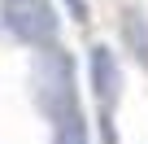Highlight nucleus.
Here are the masks:
<instances>
[{
  "mask_svg": "<svg viewBox=\"0 0 148 144\" xmlns=\"http://www.w3.org/2000/svg\"><path fill=\"white\" fill-rule=\"evenodd\" d=\"M31 88H35V105L39 114L57 127L74 114H83L79 105V65L74 57L61 48V44H48L35 52V65H31Z\"/></svg>",
  "mask_w": 148,
  "mask_h": 144,
  "instance_id": "1",
  "label": "nucleus"
},
{
  "mask_svg": "<svg viewBox=\"0 0 148 144\" xmlns=\"http://www.w3.org/2000/svg\"><path fill=\"white\" fill-rule=\"evenodd\" d=\"M87 83H92V96H96V109H100V140L118 144L113 105L122 96V70H118V52L109 44H92V52H87Z\"/></svg>",
  "mask_w": 148,
  "mask_h": 144,
  "instance_id": "2",
  "label": "nucleus"
},
{
  "mask_svg": "<svg viewBox=\"0 0 148 144\" xmlns=\"http://www.w3.org/2000/svg\"><path fill=\"white\" fill-rule=\"evenodd\" d=\"M5 31L31 48H48L57 44V31H61V18L57 9L48 5V0H13V5H5Z\"/></svg>",
  "mask_w": 148,
  "mask_h": 144,
  "instance_id": "3",
  "label": "nucleus"
},
{
  "mask_svg": "<svg viewBox=\"0 0 148 144\" xmlns=\"http://www.w3.org/2000/svg\"><path fill=\"white\" fill-rule=\"evenodd\" d=\"M52 144H92V127H87V114H74L65 122L52 127Z\"/></svg>",
  "mask_w": 148,
  "mask_h": 144,
  "instance_id": "4",
  "label": "nucleus"
},
{
  "mask_svg": "<svg viewBox=\"0 0 148 144\" xmlns=\"http://www.w3.org/2000/svg\"><path fill=\"white\" fill-rule=\"evenodd\" d=\"M126 39H131V48H135V57L148 65V35H144V13H126Z\"/></svg>",
  "mask_w": 148,
  "mask_h": 144,
  "instance_id": "5",
  "label": "nucleus"
},
{
  "mask_svg": "<svg viewBox=\"0 0 148 144\" xmlns=\"http://www.w3.org/2000/svg\"><path fill=\"white\" fill-rule=\"evenodd\" d=\"M70 5V18H79V22H87V0H65Z\"/></svg>",
  "mask_w": 148,
  "mask_h": 144,
  "instance_id": "6",
  "label": "nucleus"
},
{
  "mask_svg": "<svg viewBox=\"0 0 148 144\" xmlns=\"http://www.w3.org/2000/svg\"><path fill=\"white\" fill-rule=\"evenodd\" d=\"M0 5H13V0H0Z\"/></svg>",
  "mask_w": 148,
  "mask_h": 144,
  "instance_id": "7",
  "label": "nucleus"
}]
</instances>
